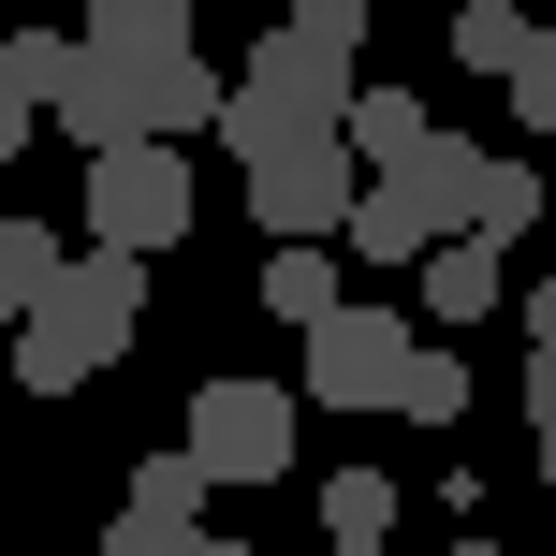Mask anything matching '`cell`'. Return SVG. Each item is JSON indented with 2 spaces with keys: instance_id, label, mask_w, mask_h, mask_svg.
I'll return each instance as SVG.
<instances>
[{
  "instance_id": "cell-1",
  "label": "cell",
  "mask_w": 556,
  "mask_h": 556,
  "mask_svg": "<svg viewBox=\"0 0 556 556\" xmlns=\"http://www.w3.org/2000/svg\"><path fill=\"white\" fill-rule=\"evenodd\" d=\"M132 337H147V264L88 235V250L45 278V307L15 323V381H29V395H88L117 352H132Z\"/></svg>"
},
{
  "instance_id": "cell-2",
  "label": "cell",
  "mask_w": 556,
  "mask_h": 556,
  "mask_svg": "<svg viewBox=\"0 0 556 556\" xmlns=\"http://www.w3.org/2000/svg\"><path fill=\"white\" fill-rule=\"evenodd\" d=\"M469 176H483V147H469V132H425L410 162H381V176L352 191L337 250H352V264H425L440 235H469Z\"/></svg>"
},
{
  "instance_id": "cell-3",
  "label": "cell",
  "mask_w": 556,
  "mask_h": 556,
  "mask_svg": "<svg viewBox=\"0 0 556 556\" xmlns=\"http://www.w3.org/2000/svg\"><path fill=\"white\" fill-rule=\"evenodd\" d=\"M352 88L366 74H337V59H307L293 29H264L250 74H235V103H220V147L264 162V147H293V132H352Z\"/></svg>"
},
{
  "instance_id": "cell-4",
  "label": "cell",
  "mask_w": 556,
  "mask_h": 556,
  "mask_svg": "<svg viewBox=\"0 0 556 556\" xmlns=\"http://www.w3.org/2000/svg\"><path fill=\"white\" fill-rule=\"evenodd\" d=\"M74 235H103V250H132V264L191 250V147H176V132L103 147V162H88V220H74Z\"/></svg>"
},
{
  "instance_id": "cell-5",
  "label": "cell",
  "mask_w": 556,
  "mask_h": 556,
  "mask_svg": "<svg viewBox=\"0 0 556 556\" xmlns=\"http://www.w3.org/2000/svg\"><path fill=\"white\" fill-rule=\"evenodd\" d=\"M395 381H410V323H395V307L337 293L323 323L293 337V395H307V410H395Z\"/></svg>"
},
{
  "instance_id": "cell-6",
  "label": "cell",
  "mask_w": 556,
  "mask_h": 556,
  "mask_svg": "<svg viewBox=\"0 0 556 556\" xmlns=\"http://www.w3.org/2000/svg\"><path fill=\"white\" fill-rule=\"evenodd\" d=\"M293 410H307L293 381H250V366H220V381L191 395V425H176V440H191L220 483H293Z\"/></svg>"
},
{
  "instance_id": "cell-7",
  "label": "cell",
  "mask_w": 556,
  "mask_h": 556,
  "mask_svg": "<svg viewBox=\"0 0 556 556\" xmlns=\"http://www.w3.org/2000/svg\"><path fill=\"white\" fill-rule=\"evenodd\" d=\"M352 191H366L352 132H293V147H264V162H250V220H264V235H337V220H352Z\"/></svg>"
},
{
  "instance_id": "cell-8",
  "label": "cell",
  "mask_w": 556,
  "mask_h": 556,
  "mask_svg": "<svg viewBox=\"0 0 556 556\" xmlns=\"http://www.w3.org/2000/svg\"><path fill=\"white\" fill-rule=\"evenodd\" d=\"M45 117H59V132L88 147V162H103V147H132V132H147V74H117V59H103V45L74 29V74L45 88Z\"/></svg>"
},
{
  "instance_id": "cell-9",
  "label": "cell",
  "mask_w": 556,
  "mask_h": 556,
  "mask_svg": "<svg viewBox=\"0 0 556 556\" xmlns=\"http://www.w3.org/2000/svg\"><path fill=\"white\" fill-rule=\"evenodd\" d=\"M88 45L117 74H162V59H191V0H88Z\"/></svg>"
},
{
  "instance_id": "cell-10",
  "label": "cell",
  "mask_w": 556,
  "mask_h": 556,
  "mask_svg": "<svg viewBox=\"0 0 556 556\" xmlns=\"http://www.w3.org/2000/svg\"><path fill=\"white\" fill-rule=\"evenodd\" d=\"M410 278H425V307H440V323H483V307L513 293V250H483V235H440Z\"/></svg>"
},
{
  "instance_id": "cell-11",
  "label": "cell",
  "mask_w": 556,
  "mask_h": 556,
  "mask_svg": "<svg viewBox=\"0 0 556 556\" xmlns=\"http://www.w3.org/2000/svg\"><path fill=\"white\" fill-rule=\"evenodd\" d=\"M205 498H220V469H205L191 440H162V454H132V498H117V513H147V528H205Z\"/></svg>"
},
{
  "instance_id": "cell-12",
  "label": "cell",
  "mask_w": 556,
  "mask_h": 556,
  "mask_svg": "<svg viewBox=\"0 0 556 556\" xmlns=\"http://www.w3.org/2000/svg\"><path fill=\"white\" fill-rule=\"evenodd\" d=\"M323 307H337V235H278V250H264V323H323Z\"/></svg>"
},
{
  "instance_id": "cell-13",
  "label": "cell",
  "mask_w": 556,
  "mask_h": 556,
  "mask_svg": "<svg viewBox=\"0 0 556 556\" xmlns=\"http://www.w3.org/2000/svg\"><path fill=\"white\" fill-rule=\"evenodd\" d=\"M220 103H235V74H220V59H162V74H147V132H176V147H191V132H220Z\"/></svg>"
},
{
  "instance_id": "cell-14",
  "label": "cell",
  "mask_w": 556,
  "mask_h": 556,
  "mask_svg": "<svg viewBox=\"0 0 556 556\" xmlns=\"http://www.w3.org/2000/svg\"><path fill=\"white\" fill-rule=\"evenodd\" d=\"M542 220H556V205H542V176H528V162H498V147H483V176H469V235H483V250H528Z\"/></svg>"
},
{
  "instance_id": "cell-15",
  "label": "cell",
  "mask_w": 556,
  "mask_h": 556,
  "mask_svg": "<svg viewBox=\"0 0 556 556\" xmlns=\"http://www.w3.org/2000/svg\"><path fill=\"white\" fill-rule=\"evenodd\" d=\"M59 264H74V235H59V220H0V337L45 307V278H59Z\"/></svg>"
},
{
  "instance_id": "cell-16",
  "label": "cell",
  "mask_w": 556,
  "mask_h": 556,
  "mask_svg": "<svg viewBox=\"0 0 556 556\" xmlns=\"http://www.w3.org/2000/svg\"><path fill=\"white\" fill-rule=\"evenodd\" d=\"M425 132H440V117H425L410 88H352V162H366V176H381V162H410Z\"/></svg>"
},
{
  "instance_id": "cell-17",
  "label": "cell",
  "mask_w": 556,
  "mask_h": 556,
  "mask_svg": "<svg viewBox=\"0 0 556 556\" xmlns=\"http://www.w3.org/2000/svg\"><path fill=\"white\" fill-rule=\"evenodd\" d=\"M469 352H440V337H410V381H395V410H410V425H469Z\"/></svg>"
},
{
  "instance_id": "cell-18",
  "label": "cell",
  "mask_w": 556,
  "mask_h": 556,
  "mask_svg": "<svg viewBox=\"0 0 556 556\" xmlns=\"http://www.w3.org/2000/svg\"><path fill=\"white\" fill-rule=\"evenodd\" d=\"M454 59H469V74H513V59H528V15H513V0H454Z\"/></svg>"
},
{
  "instance_id": "cell-19",
  "label": "cell",
  "mask_w": 556,
  "mask_h": 556,
  "mask_svg": "<svg viewBox=\"0 0 556 556\" xmlns=\"http://www.w3.org/2000/svg\"><path fill=\"white\" fill-rule=\"evenodd\" d=\"M278 29H293L307 59H337V74L366 59V0H278Z\"/></svg>"
},
{
  "instance_id": "cell-20",
  "label": "cell",
  "mask_w": 556,
  "mask_h": 556,
  "mask_svg": "<svg viewBox=\"0 0 556 556\" xmlns=\"http://www.w3.org/2000/svg\"><path fill=\"white\" fill-rule=\"evenodd\" d=\"M323 528H337V542H381V528H395V469H337V483H323Z\"/></svg>"
},
{
  "instance_id": "cell-21",
  "label": "cell",
  "mask_w": 556,
  "mask_h": 556,
  "mask_svg": "<svg viewBox=\"0 0 556 556\" xmlns=\"http://www.w3.org/2000/svg\"><path fill=\"white\" fill-rule=\"evenodd\" d=\"M59 74H74V45H59V29H15V45H0V88H15V103H45Z\"/></svg>"
},
{
  "instance_id": "cell-22",
  "label": "cell",
  "mask_w": 556,
  "mask_h": 556,
  "mask_svg": "<svg viewBox=\"0 0 556 556\" xmlns=\"http://www.w3.org/2000/svg\"><path fill=\"white\" fill-rule=\"evenodd\" d=\"M513 117H528V132H556V29H528V59H513Z\"/></svg>"
},
{
  "instance_id": "cell-23",
  "label": "cell",
  "mask_w": 556,
  "mask_h": 556,
  "mask_svg": "<svg viewBox=\"0 0 556 556\" xmlns=\"http://www.w3.org/2000/svg\"><path fill=\"white\" fill-rule=\"evenodd\" d=\"M88 556H191V528H147V513H117V528L88 542Z\"/></svg>"
},
{
  "instance_id": "cell-24",
  "label": "cell",
  "mask_w": 556,
  "mask_h": 556,
  "mask_svg": "<svg viewBox=\"0 0 556 556\" xmlns=\"http://www.w3.org/2000/svg\"><path fill=\"white\" fill-rule=\"evenodd\" d=\"M29 132H45V103H15V88H0V176L29 162Z\"/></svg>"
},
{
  "instance_id": "cell-25",
  "label": "cell",
  "mask_w": 556,
  "mask_h": 556,
  "mask_svg": "<svg viewBox=\"0 0 556 556\" xmlns=\"http://www.w3.org/2000/svg\"><path fill=\"white\" fill-rule=\"evenodd\" d=\"M528 425H556V352H528Z\"/></svg>"
},
{
  "instance_id": "cell-26",
  "label": "cell",
  "mask_w": 556,
  "mask_h": 556,
  "mask_svg": "<svg viewBox=\"0 0 556 556\" xmlns=\"http://www.w3.org/2000/svg\"><path fill=\"white\" fill-rule=\"evenodd\" d=\"M528 337H542V352H556V278H528Z\"/></svg>"
},
{
  "instance_id": "cell-27",
  "label": "cell",
  "mask_w": 556,
  "mask_h": 556,
  "mask_svg": "<svg viewBox=\"0 0 556 556\" xmlns=\"http://www.w3.org/2000/svg\"><path fill=\"white\" fill-rule=\"evenodd\" d=\"M191 556H250V542H235V528H191Z\"/></svg>"
},
{
  "instance_id": "cell-28",
  "label": "cell",
  "mask_w": 556,
  "mask_h": 556,
  "mask_svg": "<svg viewBox=\"0 0 556 556\" xmlns=\"http://www.w3.org/2000/svg\"><path fill=\"white\" fill-rule=\"evenodd\" d=\"M528 440H542V483H556V425H528Z\"/></svg>"
},
{
  "instance_id": "cell-29",
  "label": "cell",
  "mask_w": 556,
  "mask_h": 556,
  "mask_svg": "<svg viewBox=\"0 0 556 556\" xmlns=\"http://www.w3.org/2000/svg\"><path fill=\"white\" fill-rule=\"evenodd\" d=\"M454 556H498V542H483V528H469V542H454Z\"/></svg>"
},
{
  "instance_id": "cell-30",
  "label": "cell",
  "mask_w": 556,
  "mask_h": 556,
  "mask_svg": "<svg viewBox=\"0 0 556 556\" xmlns=\"http://www.w3.org/2000/svg\"><path fill=\"white\" fill-rule=\"evenodd\" d=\"M337 556H381V542H337Z\"/></svg>"
}]
</instances>
